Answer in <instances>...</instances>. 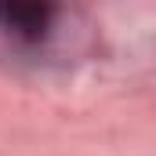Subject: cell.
<instances>
[{
  "mask_svg": "<svg viewBox=\"0 0 156 156\" xmlns=\"http://www.w3.org/2000/svg\"><path fill=\"white\" fill-rule=\"evenodd\" d=\"M51 15H55L51 7H37V4H11V7H0V22H4L11 33L29 37V40L44 37Z\"/></svg>",
  "mask_w": 156,
  "mask_h": 156,
  "instance_id": "6da1fadb",
  "label": "cell"
}]
</instances>
